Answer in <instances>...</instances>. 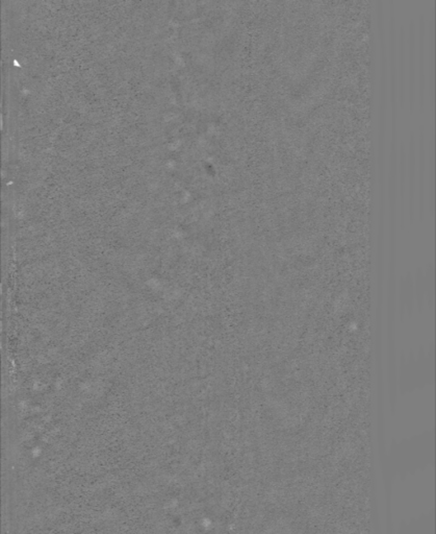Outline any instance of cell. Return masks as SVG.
<instances>
[{
  "label": "cell",
  "instance_id": "7a4b0ae2",
  "mask_svg": "<svg viewBox=\"0 0 436 534\" xmlns=\"http://www.w3.org/2000/svg\"><path fill=\"white\" fill-rule=\"evenodd\" d=\"M422 34H421V57H422V86H421V106H424V93H425V80H424V40H425V34H424V18H422Z\"/></svg>",
  "mask_w": 436,
  "mask_h": 534
},
{
  "label": "cell",
  "instance_id": "6da1fadb",
  "mask_svg": "<svg viewBox=\"0 0 436 534\" xmlns=\"http://www.w3.org/2000/svg\"><path fill=\"white\" fill-rule=\"evenodd\" d=\"M413 21L410 24L409 34V98L410 105L413 107L414 102V26Z\"/></svg>",
  "mask_w": 436,
  "mask_h": 534
}]
</instances>
